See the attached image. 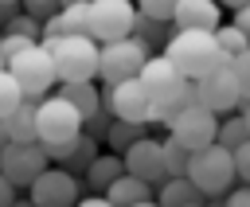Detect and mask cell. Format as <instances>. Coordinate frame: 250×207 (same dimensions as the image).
<instances>
[{"label": "cell", "instance_id": "f1b7e54d", "mask_svg": "<svg viewBox=\"0 0 250 207\" xmlns=\"http://www.w3.org/2000/svg\"><path fill=\"white\" fill-rule=\"evenodd\" d=\"M86 16H90V4H62L59 8V20H62V31L66 35H78V31H86Z\"/></svg>", "mask_w": 250, "mask_h": 207}, {"label": "cell", "instance_id": "f546056e", "mask_svg": "<svg viewBox=\"0 0 250 207\" xmlns=\"http://www.w3.org/2000/svg\"><path fill=\"white\" fill-rule=\"evenodd\" d=\"M39 23H43V20H35V16H27V12H16L12 20H4V31L27 35V39H35V43H39Z\"/></svg>", "mask_w": 250, "mask_h": 207}, {"label": "cell", "instance_id": "7c38bea8", "mask_svg": "<svg viewBox=\"0 0 250 207\" xmlns=\"http://www.w3.org/2000/svg\"><path fill=\"white\" fill-rule=\"evenodd\" d=\"M47 164H51V160H47V152H43L39 141H8V145L0 148V172H4L16 187H27Z\"/></svg>", "mask_w": 250, "mask_h": 207}, {"label": "cell", "instance_id": "484cf974", "mask_svg": "<svg viewBox=\"0 0 250 207\" xmlns=\"http://www.w3.org/2000/svg\"><path fill=\"white\" fill-rule=\"evenodd\" d=\"M160 152H164V172L168 176H184V168H188V156H191V148L188 145H180L172 133L160 141Z\"/></svg>", "mask_w": 250, "mask_h": 207}, {"label": "cell", "instance_id": "277c9868", "mask_svg": "<svg viewBox=\"0 0 250 207\" xmlns=\"http://www.w3.org/2000/svg\"><path fill=\"white\" fill-rule=\"evenodd\" d=\"M82 133V113L62 94H43L35 102V141L39 145H62Z\"/></svg>", "mask_w": 250, "mask_h": 207}, {"label": "cell", "instance_id": "ffe728a7", "mask_svg": "<svg viewBox=\"0 0 250 207\" xmlns=\"http://www.w3.org/2000/svg\"><path fill=\"white\" fill-rule=\"evenodd\" d=\"M102 152V141L98 137H90V133H78V137H70L66 141V156H62V168L70 172V176H78L82 180V172L90 168V160Z\"/></svg>", "mask_w": 250, "mask_h": 207}, {"label": "cell", "instance_id": "2e32d148", "mask_svg": "<svg viewBox=\"0 0 250 207\" xmlns=\"http://www.w3.org/2000/svg\"><path fill=\"white\" fill-rule=\"evenodd\" d=\"M152 199L160 207H188V203H203V191L188 180V176H164L152 187Z\"/></svg>", "mask_w": 250, "mask_h": 207}, {"label": "cell", "instance_id": "7a4b0ae2", "mask_svg": "<svg viewBox=\"0 0 250 207\" xmlns=\"http://www.w3.org/2000/svg\"><path fill=\"white\" fill-rule=\"evenodd\" d=\"M160 55H168V62H172L184 78H199V74H207L211 66L227 62L223 51H219V43H215V31H199V27H176Z\"/></svg>", "mask_w": 250, "mask_h": 207}, {"label": "cell", "instance_id": "f6af8a7d", "mask_svg": "<svg viewBox=\"0 0 250 207\" xmlns=\"http://www.w3.org/2000/svg\"><path fill=\"white\" fill-rule=\"evenodd\" d=\"M238 109H242V117H246V129H250V102H242Z\"/></svg>", "mask_w": 250, "mask_h": 207}, {"label": "cell", "instance_id": "603a6c76", "mask_svg": "<svg viewBox=\"0 0 250 207\" xmlns=\"http://www.w3.org/2000/svg\"><path fill=\"white\" fill-rule=\"evenodd\" d=\"M4 121H8V137L12 141H35V98H23Z\"/></svg>", "mask_w": 250, "mask_h": 207}, {"label": "cell", "instance_id": "8992f818", "mask_svg": "<svg viewBox=\"0 0 250 207\" xmlns=\"http://www.w3.org/2000/svg\"><path fill=\"white\" fill-rule=\"evenodd\" d=\"M8 70H12V78L20 82V90H23V98H43V94H51L55 90V82H59V74H55V59H51V51L47 47H39V43H31V47H23L20 55H12L8 62H4Z\"/></svg>", "mask_w": 250, "mask_h": 207}, {"label": "cell", "instance_id": "7402d4cb", "mask_svg": "<svg viewBox=\"0 0 250 207\" xmlns=\"http://www.w3.org/2000/svg\"><path fill=\"white\" fill-rule=\"evenodd\" d=\"M148 133V121H125V117H113L109 121V129H105V137H102V145L109 148V152H125L137 137H145Z\"/></svg>", "mask_w": 250, "mask_h": 207}, {"label": "cell", "instance_id": "5b68a950", "mask_svg": "<svg viewBox=\"0 0 250 207\" xmlns=\"http://www.w3.org/2000/svg\"><path fill=\"white\" fill-rule=\"evenodd\" d=\"M98 47H102V43L90 39L86 31L62 35V39L51 47L59 82H86V78H98Z\"/></svg>", "mask_w": 250, "mask_h": 207}, {"label": "cell", "instance_id": "5bb4252c", "mask_svg": "<svg viewBox=\"0 0 250 207\" xmlns=\"http://www.w3.org/2000/svg\"><path fill=\"white\" fill-rule=\"evenodd\" d=\"M105 90V102L113 109V117H125V121H148L152 113V102L141 86V78H121L113 86H102Z\"/></svg>", "mask_w": 250, "mask_h": 207}, {"label": "cell", "instance_id": "f35d334b", "mask_svg": "<svg viewBox=\"0 0 250 207\" xmlns=\"http://www.w3.org/2000/svg\"><path fill=\"white\" fill-rule=\"evenodd\" d=\"M246 39H250V4H242V8H234V20H230Z\"/></svg>", "mask_w": 250, "mask_h": 207}, {"label": "cell", "instance_id": "ac0fdd59", "mask_svg": "<svg viewBox=\"0 0 250 207\" xmlns=\"http://www.w3.org/2000/svg\"><path fill=\"white\" fill-rule=\"evenodd\" d=\"M113 207H133V203H141V199H152V184H145L141 176H129V172H121L105 191H102Z\"/></svg>", "mask_w": 250, "mask_h": 207}, {"label": "cell", "instance_id": "d4e9b609", "mask_svg": "<svg viewBox=\"0 0 250 207\" xmlns=\"http://www.w3.org/2000/svg\"><path fill=\"white\" fill-rule=\"evenodd\" d=\"M215 43H219V51H223V59H227V62L250 47V39H246L234 23H219V27H215Z\"/></svg>", "mask_w": 250, "mask_h": 207}, {"label": "cell", "instance_id": "4fadbf2b", "mask_svg": "<svg viewBox=\"0 0 250 207\" xmlns=\"http://www.w3.org/2000/svg\"><path fill=\"white\" fill-rule=\"evenodd\" d=\"M121 164H125V172H129V176H141V180H145V184H152V187L168 176V172H164L160 141H156V137H148V133H145V137H137V141L121 152Z\"/></svg>", "mask_w": 250, "mask_h": 207}, {"label": "cell", "instance_id": "7bdbcfd3", "mask_svg": "<svg viewBox=\"0 0 250 207\" xmlns=\"http://www.w3.org/2000/svg\"><path fill=\"white\" fill-rule=\"evenodd\" d=\"M8 141H12V137H8V121H4V117H0V148H4V145H8Z\"/></svg>", "mask_w": 250, "mask_h": 207}, {"label": "cell", "instance_id": "ba28073f", "mask_svg": "<svg viewBox=\"0 0 250 207\" xmlns=\"http://www.w3.org/2000/svg\"><path fill=\"white\" fill-rule=\"evenodd\" d=\"M86 191V184L78 176H70L62 164H47L31 184H27V195L35 207H74L78 195Z\"/></svg>", "mask_w": 250, "mask_h": 207}, {"label": "cell", "instance_id": "681fc988", "mask_svg": "<svg viewBox=\"0 0 250 207\" xmlns=\"http://www.w3.org/2000/svg\"><path fill=\"white\" fill-rule=\"evenodd\" d=\"M0 66H4V59H0Z\"/></svg>", "mask_w": 250, "mask_h": 207}, {"label": "cell", "instance_id": "d6986e66", "mask_svg": "<svg viewBox=\"0 0 250 207\" xmlns=\"http://www.w3.org/2000/svg\"><path fill=\"white\" fill-rule=\"evenodd\" d=\"M172 31H176V23H172V20H152V16L137 12V16H133V31H129V35H137V39L156 55V51H164V43L172 39Z\"/></svg>", "mask_w": 250, "mask_h": 207}, {"label": "cell", "instance_id": "4dcf8cb0", "mask_svg": "<svg viewBox=\"0 0 250 207\" xmlns=\"http://www.w3.org/2000/svg\"><path fill=\"white\" fill-rule=\"evenodd\" d=\"M230 70H234V78H238V94H242V102H250V47H246L242 55L230 59Z\"/></svg>", "mask_w": 250, "mask_h": 207}, {"label": "cell", "instance_id": "c3c4849f", "mask_svg": "<svg viewBox=\"0 0 250 207\" xmlns=\"http://www.w3.org/2000/svg\"><path fill=\"white\" fill-rule=\"evenodd\" d=\"M0 31H4V23H0Z\"/></svg>", "mask_w": 250, "mask_h": 207}, {"label": "cell", "instance_id": "b9f144b4", "mask_svg": "<svg viewBox=\"0 0 250 207\" xmlns=\"http://www.w3.org/2000/svg\"><path fill=\"white\" fill-rule=\"evenodd\" d=\"M8 207H35V203H31V195H16Z\"/></svg>", "mask_w": 250, "mask_h": 207}, {"label": "cell", "instance_id": "8d00e7d4", "mask_svg": "<svg viewBox=\"0 0 250 207\" xmlns=\"http://www.w3.org/2000/svg\"><path fill=\"white\" fill-rule=\"evenodd\" d=\"M223 207H250V184H230L227 191H223Z\"/></svg>", "mask_w": 250, "mask_h": 207}, {"label": "cell", "instance_id": "52a82bcc", "mask_svg": "<svg viewBox=\"0 0 250 207\" xmlns=\"http://www.w3.org/2000/svg\"><path fill=\"white\" fill-rule=\"evenodd\" d=\"M148 55H152V51H148L137 35L109 39V43L98 47V78H102L105 86H113V82H121V78H137Z\"/></svg>", "mask_w": 250, "mask_h": 207}, {"label": "cell", "instance_id": "60d3db41", "mask_svg": "<svg viewBox=\"0 0 250 207\" xmlns=\"http://www.w3.org/2000/svg\"><path fill=\"white\" fill-rule=\"evenodd\" d=\"M16 8H20V0H0V23H4V20H12V16H16Z\"/></svg>", "mask_w": 250, "mask_h": 207}, {"label": "cell", "instance_id": "e0dca14e", "mask_svg": "<svg viewBox=\"0 0 250 207\" xmlns=\"http://www.w3.org/2000/svg\"><path fill=\"white\" fill-rule=\"evenodd\" d=\"M121 172H125L121 152H98V156L90 160V168L82 172V184H86V191H105Z\"/></svg>", "mask_w": 250, "mask_h": 207}, {"label": "cell", "instance_id": "74e56055", "mask_svg": "<svg viewBox=\"0 0 250 207\" xmlns=\"http://www.w3.org/2000/svg\"><path fill=\"white\" fill-rule=\"evenodd\" d=\"M74 207H113V203H109V199H105L102 191H82Z\"/></svg>", "mask_w": 250, "mask_h": 207}, {"label": "cell", "instance_id": "30bf717a", "mask_svg": "<svg viewBox=\"0 0 250 207\" xmlns=\"http://www.w3.org/2000/svg\"><path fill=\"white\" fill-rule=\"evenodd\" d=\"M133 16L137 4L133 0H90V16H86V35L98 43L121 39L133 31Z\"/></svg>", "mask_w": 250, "mask_h": 207}, {"label": "cell", "instance_id": "7dc6e473", "mask_svg": "<svg viewBox=\"0 0 250 207\" xmlns=\"http://www.w3.org/2000/svg\"><path fill=\"white\" fill-rule=\"evenodd\" d=\"M188 207H203V203H188Z\"/></svg>", "mask_w": 250, "mask_h": 207}, {"label": "cell", "instance_id": "d590c367", "mask_svg": "<svg viewBox=\"0 0 250 207\" xmlns=\"http://www.w3.org/2000/svg\"><path fill=\"white\" fill-rule=\"evenodd\" d=\"M20 8L35 20H47L51 12H59V0H20Z\"/></svg>", "mask_w": 250, "mask_h": 207}, {"label": "cell", "instance_id": "6da1fadb", "mask_svg": "<svg viewBox=\"0 0 250 207\" xmlns=\"http://www.w3.org/2000/svg\"><path fill=\"white\" fill-rule=\"evenodd\" d=\"M137 78H141V86H145V94H148V102H152L148 125H164V129H168L172 113L184 109L188 102H195L191 78H184V74L168 62V55H160V51L145 59V66H141Z\"/></svg>", "mask_w": 250, "mask_h": 207}, {"label": "cell", "instance_id": "ee69618b", "mask_svg": "<svg viewBox=\"0 0 250 207\" xmlns=\"http://www.w3.org/2000/svg\"><path fill=\"white\" fill-rule=\"evenodd\" d=\"M242 4H250V0H219V8H230V12H234V8H242Z\"/></svg>", "mask_w": 250, "mask_h": 207}, {"label": "cell", "instance_id": "cb8c5ba5", "mask_svg": "<svg viewBox=\"0 0 250 207\" xmlns=\"http://www.w3.org/2000/svg\"><path fill=\"white\" fill-rule=\"evenodd\" d=\"M246 137H250V129H246V117H242V109H230V113H223V117H219L215 141H219L223 148H234V145H242Z\"/></svg>", "mask_w": 250, "mask_h": 207}, {"label": "cell", "instance_id": "836d02e7", "mask_svg": "<svg viewBox=\"0 0 250 207\" xmlns=\"http://www.w3.org/2000/svg\"><path fill=\"white\" fill-rule=\"evenodd\" d=\"M35 39H27V35H16V31H0V59L8 62L12 55H20L23 47H31Z\"/></svg>", "mask_w": 250, "mask_h": 207}, {"label": "cell", "instance_id": "44dd1931", "mask_svg": "<svg viewBox=\"0 0 250 207\" xmlns=\"http://www.w3.org/2000/svg\"><path fill=\"white\" fill-rule=\"evenodd\" d=\"M55 94H62L82 117H90L98 109V102H102V90L94 86V78H86V82H55Z\"/></svg>", "mask_w": 250, "mask_h": 207}, {"label": "cell", "instance_id": "83f0119b", "mask_svg": "<svg viewBox=\"0 0 250 207\" xmlns=\"http://www.w3.org/2000/svg\"><path fill=\"white\" fill-rule=\"evenodd\" d=\"M109 121H113V109H109V102H105V90H102V102H98V109L90 113V117H82V133H90V137H105V129H109Z\"/></svg>", "mask_w": 250, "mask_h": 207}, {"label": "cell", "instance_id": "8fae6325", "mask_svg": "<svg viewBox=\"0 0 250 207\" xmlns=\"http://www.w3.org/2000/svg\"><path fill=\"white\" fill-rule=\"evenodd\" d=\"M215 129H219V113H211V109L199 105V102H188V105L176 109L172 121H168V133H172L180 145H188V148L211 145V141H215Z\"/></svg>", "mask_w": 250, "mask_h": 207}, {"label": "cell", "instance_id": "1f68e13d", "mask_svg": "<svg viewBox=\"0 0 250 207\" xmlns=\"http://www.w3.org/2000/svg\"><path fill=\"white\" fill-rule=\"evenodd\" d=\"M62 35H66V31H62V20H59V12H51V16L39 23V47H47V51H51Z\"/></svg>", "mask_w": 250, "mask_h": 207}, {"label": "cell", "instance_id": "9a60e30c", "mask_svg": "<svg viewBox=\"0 0 250 207\" xmlns=\"http://www.w3.org/2000/svg\"><path fill=\"white\" fill-rule=\"evenodd\" d=\"M223 20L219 0H176L172 8V23L176 27H199V31H215Z\"/></svg>", "mask_w": 250, "mask_h": 207}, {"label": "cell", "instance_id": "4316f807", "mask_svg": "<svg viewBox=\"0 0 250 207\" xmlns=\"http://www.w3.org/2000/svg\"><path fill=\"white\" fill-rule=\"evenodd\" d=\"M23 102V90H20V82L12 78V70L8 66H0V117H8L16 105Z\"/></svg>", "mask_w": 250, "mask_h": 207}, {"label": "cell", "instance_id": "e575fe53", "mask_svg": "<svg viewBox=\"0 0 250 207\" xmlns=\"http://www.w3.org/2000/svg\"><path fill=\"white\" fill-rule=\"evenodd\" d=\"M133 4H137V12H145L152 20H172V8H176V0H133Z\"/></svg>", "mask_w": 250, "mask_h": 207}, {"label": "cell", "instance_id": "bcb514c9", "mask_svg": "<svg viewBox=\"0 0 250 207\" xmlns=\"http://www.w3.org/2000/svg\"><path fill=\"white\" fill-rule=\"evenodd\" d=\"M62 4H78V0H59V8H62ZM82 4H90V0H82Z\"/></svg>", "mask_w": 250, "mask_h": 207}, {"label": "cell", "instance_id": "d6a6232c", "mask_svg": "<svg viewBox=\"0 0 250 207\" xmlns=\"http://www.w3.org/2000/svg\"><path fill=\"white\" fill-rule=\"evenodd\" d=\"M230 160H234V180L238 184H250V137L230 148Z\"/></svg>", "mask_w": 250, "mask_h": 207}, {"label": "cell", "instance_id": "9c48e42d", "mask_svg": "<svg viewBox=\"0 0 250 207\" xmlns=\"http://www.w3.org/2000/svg\"><path fill=\"white\" fill-rule=\"evenodd\" d=\"M191 86H195V102H199V105H207V109H211V113H219V117L242 105L238 78H234L230 62H219V66H211L207 74L191 78Z\"/></svg>", "mask_w": 250, "mask_h": 207}, {"label": "cell", "instance_id": "3957f363", "mask_svg": "<svg viewBox=\"0 0 250 207\" xmlns=\"http://www.w3.org/2000/svg\"><path fill=\"white\" fill-rule=\"evenodd\" d=\"M184 176L203 191V199H207V195H223V191L234 184V160H230V148H223L219 141H211V145H203V148H191Z\"/></svg>", "mask_w": 250, "mask_h": 207}, {"label": "cell", "instance_id": "ab89813d", "mask_svg": "<svg viewBox=\"0 0 250 207\" xmlns=\"http://www.w3.org/2000/svg\"><path fill=\"white\" fill-rule=\"evenodd\" d=\"M16 195H20V187H16V184H12V180H8L4 172H0V207H8V203H12Z\"/></svg>", "mask_w": 250, "mask_h": 207}]
</instances>
